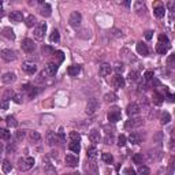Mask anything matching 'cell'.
<instances>
[{
    "label": "cell",
    "mask_w": 175,
    "mask_h": 175,
    "mask_svg": "<svg viewBox=\"0 0 175 175\" xmlns=\"http://www.w3.org/2000/svg\"><path fill=\"white\" fill-rule=\"evenodd\" d=\"M34 166V159L33 157H21L18 159V168L19 171H27Z\"/></svg>",
    "instance_id": "1"
},
{
    "label": "cell",
    "mask_w": 175,
    "mask_h": 175,
    "mask_svg": "<svg viewBox=\"0 0 175 175\" xmlns=\"http://www.w3.org/2000/svg\"><path fill=\"white\" fill-rule=\"evenodd\" d=\"M57 68H59L57 63H55V62L48 63V64H46V67L44 68L43 71H41V75H40V77H43V78H46V77L55 75V74H56V71H57Z\"/></svg>",
    "instance_id": "2"
},
{
    "label": "cell",
    "mask_w": 175,
    "mask_h": 175,
    "mask_svg": "<svg viewBox=\"0 0 175 175\" xmlns=\"http://www.w3.org/2000/svg\"><path fill=\"white\" fill-rule=\"evenodd\" d=\"M82 22V15L78 12V11H74V12H71L70 18H68V23L71 25L73 27H78L79 25H81Z\"/></svg>",
    "instance_id": "3"
},
{
    "label": "cell",
    "mask_w": 175,
    "mask_h": 175,
    "mask_svg": "<svg viewBox=\"0 0 175 175\" xmlns=\"http://www.w3.org/2000/svg\"><path fill=\"white\" fill-rule=\"evenodd\" d=\"M22 51H25L26 53H32V52H34L36 49V44L33 40H30V38H25L23 41H22Z\"/></svg>",
    "instance_id": "4"
},
{
    "label": "cell",
    "mask_w": 175,
    "mask_h": 175,
    "mask_svg": "<svg viewBox=\"0 0 175 175\" xmlns=\"http://www.w3.org/2000/svg\"><path fill=\"white\" fill-rule=\"evenodd\" d=\"M0 56H2V59L5 60V62H12V60L16 59V55L12 49H3V51L0 52Z\"/></svg>",
    "instance_id": "5"
},
{
    "label": "cell",
    "mask_w": 175,
    "mask_h": 175,
    "mask_svg": "<svg viewBox=\"0 0 175 175\" xmlns=\"http://www.w3.org/2000/svg\"><path fill=\"white\" fill-rule=\"evenodd\" d=\"M98 109V101L96 100V98H90L89 101H88V104H86V114H89V115H92V114H94L96 111Z\"/></svg>",
    "instance_id": "6"
},
{
    "label": "cell",
    "mask_w": 175,
    "mask_h": 175,
    "mask_svg": "<svg viewBox=\"0 0 175 175\" xmlns=\"http://www.w3.org/2000/svg\"><path fill=\"white\" fill-rule=\"evenodd\" d=\"M45 32H46V25L41 23L34 29V33H33V34H34V37L37 38V40H43L44 36H45Z\"/></svg>",
    "instance_id": "7"
},
{
    "label": "cell",
    "mask_w": 175,
    "mask_h": 175,
    "mask_svg": "<svg viewBox=\"0 0 175 175\" xmlns=\"http://www.w3.org/2000/svg\"><path fill=\"white\" fill-rule=\"evenodd\" d=\"M22 70L26 74H34L36 71H37V64L32 63V62H25L23 64H22Z\"/></svg>",
    "instance_id": "8"
},
{
    "label": "cell",
    "mask_w": 175,
    "mask_h": 175,
    "mask_svg": "<svg viewBox=\"0 0 175 175\" xmlns=\"http://www.w3.org/2000/svg\"><path fill=\"white\" fill-rule=\"evenodd\" d=\"M108 120H109V122H112V123L120 120V111H119V108H112L111 111L108 112Z\"/></svg>",
    "instance_id": "9"
},
{
    "label": "cell",
    "mask_w": 175,
    "mask_h": 175,
    "mask_svg": "<svg viewBox=\"0 0 175 175\" xmlns=\"http://www.w3.org/2000/svg\"><path fill=\"white\" fill-rule=\"evenodd\" d=\"M64 161L68 167H77V164H78V157H77L75 155H73V153H68V155H66Z\"/></svg>",
    "instance_id": "10"
},
{
    "label": "cell",
    "mask_w": 175,
    "mask_h": 175,
    "mask_svg": "<svg viewBox=\"0 0 175 175\" xmlns=\"http://www.w3.org/2000/svg\"><path fill=\"white\" fill-rule=\"evenodd\" d=\"M112 85H114V88H118V89L125 86V78L122 77V74H116L112 78Z\"/></svg>",
    "instance_id": "11"
},
{
    "label": "cell",
    "mask_w": 175,
    "mask_h": 175,
    "mask_svg": "<svg viewBox=\"0 0 175 175\" xmlns=\"http://www.w3.org/2000/svg\"><path fill=\"white\" fill-rule=\"evenodd\" d=\"M43 167H44V172H45L46 175H56V174H57V172H56V170H55V167L52 166V164L49 163L48 160H45V161H44Z\"/></svg>",
    "instance_id": "12"
},
{
    "label": "cell",
    "mask_w": 175,
    "mask_h": 175,
    "mask_svg": "<svg viewBox=\"0 0 175 175\" xmlns=\"http://www.w3.org/2000/svg\"><path fill=\"white\" fill-rule=\"evenodd\" d=\"M89 139L93 142V144H98V142L101 141L100 131H98V130H96V129H93V130H90V133H89Z\"/></svg>",
    "instance_id": "13"
},
{
    "label": "cell",
    "mask_w": 175,
    "mask_h": 175,
    "mask_svg": "<svg viewBox=\"0 0 175 175\" xmlns=\"http://www.w3.org/2000/svg\"><path fill=\"white\" fill-rule=\"evenodd\" d=\"M139 112H141V108H139L138 104L131 103V104L127 105V114L130 115V116H133V115H138Z\"/></svg>",
    "instance_id": "14"
},
{
    "label": "cell",
    "mask_w": 175,
    "mask_h": 175,
    "mask_svg": "<svg viewBox=\"0 0 175 175\" xmlns=\"http://www.w3.org/2000/svg\"><path fill=\"white\" fill-rule=\"evenodd\" d=\"M10 21L14 22V23H18V22H22V19H23V14L21 12V11H12V12L10 14Z\"/></svg>",
    "instance_id": "15"
},
{
    "label": "cell",
    "mask_w": 175,
    "mask_h": 175,
    "mask_svg": "<svg viewBox=\"0 0 175 175\" xmlns=\"http://www.w3.org/2000/svg\"><path fill=\"white\" fill-rule=\"evenodd\" d=\"M111 66L108 64V63H103V64L100 66V68H98V74H100L101 77H107L109 75V73H111Z\"/></svg>",
    "instance_id": "16"
},
{
    "label": "cell",
    "mask_w": 175,
    "mask_h": 175,
    "mask_svg": "<svg viewBox=\"0 0 175 175\" xmlns=\"http://www.w3.org/2000/svg\"><path fill=\"white\" fill-rule=\"evenodd\" d=\"M56 142H57L56 134H55L53 131H48V133H46V144H48L49 146H53Z\"/></svg>",
    "instance_id": "17"
},
{
    "label": "cell",
    "mask_w": 175,
    "mask_h": 175,
    "mask_svg": "<svg viewBox=\"0 0 175 175\" xmlns=\"http://www.w3.org/2000/svg\"><path fill=\"white\" fill-rule=\"evenodd\" d=\"M79 71H81V66L79 64H73V66H68L67 68V74L71 77H75L77 74H79Z\"/></svg>",
    "instance_id": "18"
},
{
    "label": "cell",
    "mask_w": 175,
    "mask_h": 175,
    "mask_svg": "<svg viewBox=\"0 0 175 175\" xmlns=\"http://www.w3.org/2000/svg\"><path fill=\"white\" fill-rule=\"evenodd\" d=\"M137 52H138L139 55H142V56H146L148 55V46H146V44H144V43H137Z\"/></svg>",
    "instance_id": "19"
},
{
    "label": "cell",
    "mask_w": 175,
    "mask_h": 175,
    "mask_svg": "<svg viewBox=\"0 0 175 175\" xmlns=\"http://www.w3.org/2000/svg\"><path fill=\"white\" fill-rule=\"evenodd\" d=\"M3 84H11V82L15 81V74L14 73H5L4 75L2 77Z\"/></svg>",
    "instance_id": "20"
},
{
    "label": "cell",
    "mask_w": 175,
    "mask_h": 175,
    "mask_svg": "<svg viewBox=\"0 0 175 175\" xmlns=\"http://www.w3.org/2000/svg\"><path fill=\"white\" fill-rule=\"evenodd\" d=\"M51 12H52V7L48 4V3H44L43 7H41L40 14H41L43 16H49V15H51Z\"/></svg>",
    "instance_id": "21"
},
{
    "label": "cell",
    "mask_w": 175,
    "mask_h": 175,
    "mask_svg": "<svg viewBox=\"0 0 175 175\" xmlns=\"http://www.w3.org/2000/svg\"><path fill=\"white\" fill-rule=\"evenodd\" d=\"M2 34L4 36L5 38H8V40H14V38H15V33H14V30L11 29V27H4Z\"/></svg>",
    "instance_id": "22"
},
{
    "label": "cell",
    "mask_w": 175,
    "mask_h": 175,
    "mask_svg": "<svg viewBox=\"0 0 175 175\" xmlns=\"http://www.w3.org/2000/svg\"><path fill=\"white\" fill-rule=\"evenodd\" d=\"M29 139L33 144H37V142L41 141V134L38 133V131H32V133L29 134Z\"/></svg>",
    "instance_id": "23"
},
{
    "label": "cell",
    "mask_w": 175,
    "mask_h": 175,
    "mask_svg": "<svg viewBox=\"0 0 175 175\" xmlns=\"http://www.w3.org/2000/svg\"><path fill=\"white\" fill-rule=\"evenodd\" d=\"M139 125H142V120L141 119H130V120H127V122H126L125 127L126 129H130V127H136V126H139Z\"/></svg>",
    "instance_id": "24"
},
{
    "label": "cell",
    "mask_w": 175,
    "mask_h": 175,
    "mask_svg": "<svg viewBox=\"0 0 175 175\" xmlns=\"http://www.w3.org/2000/svg\"><path fill=\"white\" fill-rule=\"evenodd\" d=\"M129 141H130L131 144L137 145V144H139V142H141V136H139L138 133H131L130 136H129Z\"/></svg>",
    "instance_id": "25"
},
{
    "label": "cell",
    "mask_w": 175,
    "mask_h": 175,
    "mask_svg": "<svg viewBox=\"0 0 175 175\" xmlns=\"http://www.w3.org/2000/svg\"><path fill=\"white\" fill-rule=\"evenodd\" d=\"M168 48H170V45H166V44L159 43L157 45H156V52H157V53H160V55H164L167 51H168Z\"/></svg>",
    "instance_id": "26"
},
{
    "label": "cell",
    "mask_w": 175,
    "mask_h": 175,
    "mask_svg": "<svg viewBox=\"0 0 175 175\" xmlns=\"http://www.w3.org/2000/svg\"><path fill=\"white\" fill-rule=\"evenodd\" d=\"M68 149L71 150L73 153H79V150H81V145H79V142H70L68 144Z\"/></svg>",
    "instance_id": "27"
},
{
    "label": "cell",
    "mask_w": 175,
    "mask_h": 175,
    "mask_svg": "<svg viewBox=\"0 0 175 175\" xmlns=\"http://www.w3.org/2000/svg\"><path fill=\"white\" fill-rule=\"evenodd\" d=\"M25 22H26V26L27 27H33L37 25V19H36L34 15H29L26 19H25Z\"/></svg>",
    "instance_id": "28"
},
{
    "label": "cell",
    "mask_w": 175,
    "mask_h": 175,
    "mask_svg": "<svg viewBox=\"0 0 175 175\" xmlns=\"http://www.w3.org/2000/svg\"><path fill=\"white\" fill-rule=\"evenodd\" d=\"M153 12H155V15L157 16V18H163L164 14H166V8H164L163 5H157V7L153 10Z\"/></svg>",
    "instance_id": "29"
},
{
    "label": "cell",
    "mask_w": 175,
    "mask_h": 175,
    "mask_svg": "<svg viewBox=\"0 0 175 175\" xmlns=\"http://www.w3.org/2000/svg\"><path fill=\"white\" fill-rule=\"evenodd\" d=\"M2 170H3L4 174H8V172L12 170V164H11L8 160H4V161H3V164H2Z\"/></svg>",
    "instance_id": "30"
},
{
    "label": "cell",
    "mask_w": 175,
    "mask_h": 175,
    "mask_svg": "<svg viewBox=\"0 0 175 175\" xmlns=\"http://www.w3.org/2000/svg\"><path fill=\"white\" fill-rule=\"evenodd\" d=\"M163 100H164V96H163V94H160L159 92H155V93H153V101H155L157 105H160V104L163 103Z\"/></svg>",
    "instance_id": "31"
},
{
    "label": "cell",
    "mask_w": 175,
    "mask_h": 175,
    "mask_svg": "<svg viewBox=\"0 0 175 175\" xmlns=\"http://www.w3.org/2000/svg\"><path fill=\"white\" fill-rule=\"evenodd\" d=\"M101 159H103V161H104V163H107V164H111L112 161H114L112 155H111V153H107V152H104L103 155H101Z\"/></svg>",
    "instance_id": "32"
},
{
    "label": "cell",
    "mask_w": 175,
    "mask_h": 175,
    "mask_svg": "<svg viewBox=\"0 0 175 175\" xmlns=\"http://www.w3.org/2000/svg\"><path fill=\"white\" fill-rule=\"evenodd\" d=\"M104 100H105L107 103H114V101L118 100V96L115 94V93H107V94L104 96Z\"/></svg>",
    "instance_id": "33"
},
{
    "label": "cell",
    "mask_w": 175,
    "mask_h": 175,
    "mask_svg": "<svg viewBox=\"0 0 175 175\" xmlns=\"http://www.w3.org/2000/svg\"><path fill=\"white\" fill-rule=\"evenodd\" d=\"M41 51H43V53L46 55V56H49V55H53V53H55V49L52 48V46H49V45H43Z\"/></svg>",
    "instance_id": "34"
},
{
    "label": "cell",
    "mask_w": 175,
    "mask_h": 175,
    "mask_svg": "<svg viewBox=\"0 0 175 175\" xmlns=\"http://www.w3.org/2000/svg\"><path fill=\"white\" fill-rule=\"evenodd\" d=\"M5 122H7V125L10 126V127H15V126L18 125V122L15 120V118H14L12 115H8V116L5 118Z\"/></svg>",
    "instance_id": "35"
},
{
    "label": "cell",
    "mask_w": 175,
    "mask_h": 175,
    "mask_svg": "<svg viewBox=\"0 0 175 175\" xmlns=\"http://www.w3.org/2000/svg\"><path fill=\"white\" fill-rule=\"evenodd\" d=\"M49 40H51L52 43H59V40H60V34H59V32H57L56 29H55L53 32L51 33V37H49Z\"/></svg>",
    "instance_id": "36"
},
{
    "label": "cell",
    "mask_w": 175,
    "mask_h": 175,
    "mask_svg": "<svg viewBox=\"0 0 175 175\" xmlns=\"http://www.w3.org/2000/svg\"><path fill=\"white\" fill-rule=\"evenodd\" d=\"M139 78V74L137 73V71H130L129 73V81L130 82H137Z\"/></svg>",
    "instance_id": "37"
},
{
    "label": "cell",
    "mask_w": 175,
    "mask_h": 175,
    "mask_svg": "<svg viewBox=\"0 0 175 175\" xmlns=\"http://www.w3.org/2000/svg\"><path fill=\"white\" fill-rule=\"evenodd\" d=\"M70 138H71V141H74V142H79L81 141V134H79L78 131H71Z\"/></svg>",
    "instance_id": "38"
},
{
    "label": "cell",
    "mask_w": 175,
    "mask_h": 175,
    "mask_svg": "<svg viewBox=\"0 0 175 175\" xmlns=\"http://www.w3.org/2000/svg\"><path fill=\"white\" fill-rule=\"evenodd\" d=\"M160 120H161V123H163V125H167V123L171 120V115H170L168 112H163V114H161Z\"/></svg>",
    "instance_id": "39"
},
{
    "label": "cell",
    "mask_w": 175,
    "mask_h": 175,
    "mask_svg": "<svg viewBox=\"0 0 175 175\" xmlns=\"http://www.w3.org/2000/svg\"><path fill=\"white\" fill-rule=\"evenodd\" d=\"M88 157H89V159H96V157H97V149H96L94 146H92V148L88 149Z\"/></svg>",
    "instance_id": "40"
},
{
    "label": "cell",
    "mask_w": 175,
    "mask_h": 175,
    "mask_svg": "<svg viewBox=\"0 0 175 175\" xmlns=\"http://www.w3.org/2000/svg\"><path fill=\"white\" fill-rule=\"evenodd\" d=\"M10 131L5 130V129H0V139H10Z\"/></svg>",
    "instance_id": "41"
},
{
    "label": "cell",
    "mask_w": 175,
    "mask_h": 175,
    "mask_svg": "<svg viewBox=\"0 0 175 175\" xmlns=\"http://www.w3.org/2000/svg\"><path fill=\"white\" fill-rule=\"evenodd\" d=\"M55 57H56V60H57V64H59V63H62L63 60H64V53H63L62 51H55Z\"/></svg>",
    "instance_id": "42"
},
{
    "label": "cell",
    "mask_w": 175,
    "mask_h": 175,
    "mask_svg": "<svg viewBox=\"0 0 175 175\" xmlns=\"http://www.w3.org/2000/svg\"><path fill=\"white\" fill-rule=\"evenodd\" d=\"M138 174L139 175H149L150 174V170L146 166H139L138 167Z\"/></svg>",
    "instance_id": "43"
},
{
    "label": "cell",
    "mask_w": 175,
    "mask_h": 175,
    "mask_svg": "<svg viewBox=\"0 0 175 175\" xmlns=\"http://www.w3.org/2000/svg\"><path fill=\"white\" fill-rule=\"evenodd\" d=\"M56 137H57V141H59V142H64L66 141V136H64L63 129H59V131L56 133Z\"/></svg>",
    "instance_id": "44"
},
{
    "label": "cell",
    "mask_w": 175,
    "mask_h": 175,
    "mask_svg": "<svg viewBox=\"0 0 175 175\" xmlns=\"http://www.w3.org/2000/svg\"><path fill=\"white\" fill-rule=\"evenodd\" d=\"M153 71L152 70H148V71H145V74H144V79L145 81H152L153 79Z\"/></svg>",
    "instance_id": "45"
},
{
    "label": "cell",
    "mask_w": 175,
    "mask_h": 175,
    "mask_svg": "<svg viewBox=\"0 0 175 175\" xmlns=\"http://www.w3.org/2000/svg\"><path fill=\"white\" fill-rule=\"evenodd\" d=\"M134 7H136V11H137V12H138V14L141 12V11H145V5L142 4L141 2H137L136 4H134Z\"/></svg>",
    "instance_id": "46"
},
{
    "label": "cell",
    "mask_w": 175,
    "mask_h": 175,
    "mask_svg": "<svg viewBox=\"0 0 175 175\" xmlns=\"http://www.w3.org/2000/svg\"><path fill=\"white\" fill-rule=\"evenodd\" d=\"M133 161L136 164H141L142 163V155H141V153H137V155H134L133 156Z\"/></svg>",
    "instance_id": "47"
},
{
    "label": "cell",
    "mask_w": 175,
    "mask_h": 175,
    "mask_svg": "<svg viewBox=\"0 0 175 175\" xmlns=\"http://www.w3.org/2000/svg\"><path fill=\"white\" fill-rule=\"evenodd\" d=\"M118 145H119V146H125L126 145V137L123 136V134H120V136L118 137Z\"/></svg>",
    "instance_id": "48"
},
{
    "label": "cell",
    "mask_w": 175,
    "mask_h": 175,
    "mask_svg": "<svg viewBox=\"0 0 175 175\" xmlns=\"http://www.w3.org/2000/svg\"><path fill=\"white\" fill-rule=\"evenodd\" d=\"M167 64H168L170 67H174L175 66V55H170V57L167 59Z\"/></svg>",
    "instance_id": "49"
},
{
    "label": "cell",
    "mask_w": 175,
    "mask_h": 175,
    "mask_svg": "<svg viewBox=\"0 0 175 175\" xmlns=\"http://www.w3.org/2000/svg\"><path fill=\"white\" fill-rule=\"evenodd\" d=\"M159 43L168 45V38H167V36L166 34H160V36H159Z\"/></svg>",
    "instance_id": "50"
},
{
    "label": "cell",
    "mask_w": 175,
    "mask_h": 175,
    "mask_svg": "<svg viewBox=\"0 0 175 175\" xmlns=\"http://www.w3.org/2000/svg\"><path fill=\"white\" fill-rule=\"evenodd\" d=\"M8 108V100L7 98H3L0 101V109H7Z\"/></svg>",
    "instance_id": "51"
},
{
    "label": "cell",
    "mask_w": 175,
    "mask_h": 175,
    "mask_svg": "<svg viewBox=\"0 0 175 175\" xmlns=\"http://www.w3.org/2000/svg\"><path fill=\"white\" fill-rule=\"evenodd\" d=\"M12 100H14V103L21 104V103H22V96H21V94H14Z\"/></svg>",
    "instance_id": "52"
},
{
    "label": "cell",
    "mask_w": 175,
    "mask_h": 175,
    "mask_svg": "<svg viewBox=\"0 0 175 175\" xmlns=\"http://www.w3.org/2000/svg\"><path fill=\"white\" fill-rule=\"evenodd\" d=\"M25 138V131H18V133H16V139H18V141H21V139H23Z\"/></svg>",
    "instance_id": "53"
},
{
    "label": "cell",
    "mask_w": 175,
    "mask_h": 175,
    "mask_svg": "<svg viewBox=\"0 0 175 175\" xmlns=\"http://www.w3.org/2000/svg\"><path fill=\"white\" fill-rule=\"evenodd\" d=\"M152 37H153V32L152 30H148V32L145 33V38H146V40H150Z\"/></svg>",
    "instance_id": "54"
},
{
    "label": "cell",
    "mask_w": 175,
    "mask_h": 175,
    "mask_svg": "<svg viewBox=\"0 0 175 175\" xmlns=\"http://www.w3.org/2000/svg\"><path fill=\"white\" fill-rule=\"evenodd\" d=\"M115 70L118 71V74H119V73H122V71H123V64H122V63H120V64H116V67H115Z\"/></svg>",
    "instance_id": "55"
},
{
    "label": "cell",
    "mask_w": 175,
    "mask_h": 175,
    "mask_svg": "<svg viewBox=\"0 0 175 175\" xmlns=\"http://www.w3.org/2000/svg\"><path fill=\"white\" fill-rule=\"evenodd\" d=\"M104 141H105V144H111V142H112V137L111 136H107L105 138H104Z\"/></svg>",
    "instance_id": "56"
},
{
    "label": "cell",
    "mask_w": 175,
    "mask_h": 175,
    "mask_svg": "<svg viewBox=\"0 0 175 175\" xmlns=\"http://www.w3.org/2000/svg\"><path fill=\"white\" fill-rule=\"evenodd\" d=\"M7 150H8V152H10V153H11V152H14V150H15V146L10 144V145H8V146H7Z\"/></svg>",
    "instance_id": "57"
},
{
    "label": "cell",
    "mask_w": 175,
    "mask_h": 175,
    "mask_svg": "<svg viewBox=\"0 0 175 175\" xmlns=\"http://www.w3.org/2000/svg\"><path fill=\"white\" fill-rule=\"evenodd\" d=\"M126 172H127L129 175H136V171H134L133 168H127V170H126Z\"/></svg>",
    "instance_id": "58"
},
{
    "label": "cell",
    "mask_w": 175,
    "mask_h": 175,
    "mask_svg": "<svg viewBox=\"0 0 175 175\" xmlns=\"http://www.w3.org/2000/svg\"><path fill=\"white\" fill-rule=\"evenodd\" d=\"M3 150H4V146H3V144H2V142H0V155H2V153H3Z\"/></svg>",
    "instance_id": "59"
},
{
    "label": "cell",
    "mask_w": 175,
    "mask_h": 175,
    "mask_svg": "<svg viewBox=\"0 0 175 175\" xmlns=\"http://www.w3.org/2000/svg\"><path fill=\"white\" fill-rule=\"evenodd\" d=\"M123 5H125V7H129V5H130V2H125V3H123Z\"/></svg>",
    "instance_id": "60"
},
{
    "label": "cell",
    "mask_w": 175,
    "mask_h": 175,
    "mask_svg": "<svg viewBox=\"0 0 175 175\" xmlns=\"http://www.w3.org/2000/svg\"><path fill=\"white\" fill-rule=\"evenodd\" d=\"M3 11V3H2V0H0V12Z\"/></svg>",
    "instance_id": "61"
}]
</instances>
